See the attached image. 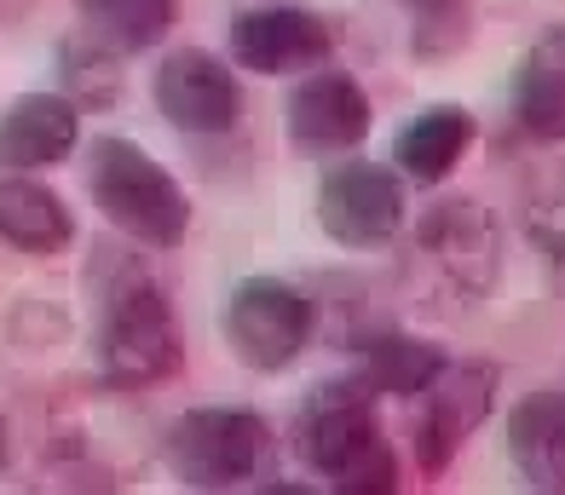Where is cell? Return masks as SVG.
<instances>
[{"mask_svg":"<svg viewBox=\"0 0 565 495\" xmlns=\"http://www.w3.org/2000/svg\"><path fill=\"white\" fill-rule=\"evenodd\" d=\"M300 455L341 495H393L398 489V455L375 427V386L364 375L329 380L306 398Z\"/></svg>","mask_w":565,"mask_h":495,"instance_id":"obj_1","label":"cell"},{"mask_svg":"<svg viewBox=\"0 0 565 495\" xmlns=\"http://www.w3.org/2000/svg\"><path fill=\"white\" fill-rule=\"evenodd\" d=\"M87 191L121 237L145 248H179L191 230V196L185 185L134 139H93L87 155Z\"/></svg>","mask_w":565,"mask_h":495,"instance_id":"obj_2","label":"cell"},{"mask_svg":"<svg viewBox=\"0 0 565 495\" xmlns=\"http://www.w3.org/2000/svg\"><path fill=\"white\" fill-rule=\"evenodd\" d=\"M185 363V334H179L173 300L157 282H121L105 300V318H98V375L116 392H145V386H162L179 375Z\"/></svg>","mask_w":565,"mask_h":495,"instance_id":"obj_3","label":"cell"},{"mask_svg":"<svg viewBox=\"0 0 565 495\" xmlns=\"http://www.w3.org/2000/svg\"><path fill=\"white\" fill-rule=\"evenodd\" d=\"M185 489H243L266 466V421L254 409H185L162 444Z\"/></svg>","mask_w":565,"mask_h":495,"instance_id":"obj_4","label":"cell"},{"mask_svg":"<svg viewBox=\"0 0 565 495\" xmlns=\"http://www.w3.org/2000/svg\"><path fill=\"white\" fill-rule=\"evenodd\" d=\"M318 311L295 282L282 277H243L225 300V341L237 352V363L260 375H277L312 346Z\"/></svg>","mask_w":565,"mask_h":495,"instance_id":"obj_5","label":"cell"},{"mask_svg":"<svg viewBox=\"0 0 565 495\" xmlns=\"http://www.w3.org/2000/svg\"><path fill=\"white\" fill-rule=\"evenodd\" d=\"M318 225L341 248H387L404 225V185L381 162H341L318 185Z\"/></svg>","mask_w":565,"mask_h":495,"instance_id":"obj_6","label":"cell"},{"mask_svg":"<svg viewBox=\"0 0 565 495\" xmlns=\"http://www.w3.org/2000/svg\"><path fill=\"white\" fill-rule=\"evenodd\" d=\"M150 93H157L162 121L179 127V133H196V139L231 133V127H237V116H243L237 75H231V64H220L214 52H202V46L168 52V58L157 64V82H150Z\"/></svg>","mask_w":565,"mask_h":495,"instance_id":"obj_7","label":"cell"},{"mask_svg":"<svg viewBox=\"0 0 565 495\" xmlns=\"http://www.w3.org/2000/svg\"><path fill=\"white\" fill-rule=\"evenodd\" d=\"M370 93L347 69H306V82L289 93L282 133L300 155H347L370 139Z\"/></svg>","mask_w":565,"mask_h":495,"instance_id":"obj_8","label":"cell"},{"mask_svg":"<svg viewBox=\"0 0 565 495\" xmlns=\"http://www.w3.org/2000/svg\"><path fill=\"white\" fill-rule=\"evenodd\" d=\"M497 403V369L491 363H445V375L427 386V409L416 421V466L439 478L456 461V450L484 427Z\"/></svg>","mask_w":565,"mask_h":495,"instance_id":"obj_9","label":"cell"},{"mask_svg":"<svg viewBox=\"0 0 565 495\" xmlns=\"http://www.w3.org/2000/svg\"><path fill=\"white\" fill-rule=\"evenodd\" d=\"M335 52L329 18L306 7H248L231 18V58L254 75H300Z\"/></svg>","mask_w":565,"mask_h":495,"instance_id":"obj_10","label":"cell"},{"mask_svg":"<svg viewBox=\"0 0 565 495\" xmlns=\"http://www.w3.org/2000/svg\"><path fill=\"white\" fill-rule=\"evenodd\" d=\"M416 248L433 271H439L450 289H461L468 300H479L484 289L497 282L502 271V254H497V225L479 202L456 196V202H439L433 214L422 219L416 230Z\"/></svg>","mask_w":565,"mask_h":495,"instance_id":"obj_11","label":"cell"},{"mask_svg":"<svg viewBox=\"0 0 565 495\" xmlns=\"http://www.w3.org/2000/svg\"><path fill=\"white\" fill-rule=\"evenodd\" d=\"M82 144V104L64 93H23L0 110V173L58 168Z\"/></svg>","mask_w":565,"mask_h":495,"instance_id":"obj_12","label":"cell"},{"mask_svg":"<svg viewBox=\"0 0 565 495\" xmlns=\"http://www.w3.org/2000/svg\"><path fill=\"white\" fill-rule=\"evenodd\" d=\"M75 237V219L53 185L30 173H0V248L12 254H64Z\"/></svg>","mask_w":565,"mask_h":495,"instance_id":"obj_13","label":"cell"},{"mask_svg":"<svg viewBox=\"0 0 565 495\" xmlns=\"http://www.w3.org/2000/svg\"><path fill=\"white\" fill-rule=\"evenodd\" d=\"M508 455L531 489L565 495V392H525L508 409Z\"/></svg>","mask_w":565,"mask_h":495,"instance_id":"obj_14","label":"cell"},{"mask_svg":"<svg viewBox=\"0 0 565 495\" xmlns=\"http://www.w3.org/2000/svg\"><path fill=\"white\" fill-rule=\"evenodd\" d=\"M513 116L543 144L565 139V23L536 35L520 69H513Z\"/></svg>","mask_w":565,"mask_h":495,"instance_id":"obj_15","label":"cell"},{"mask_svg":"<svg viewBox=\"0 0 565 495\" xmlns=\"http://www.w3.org/2000/svg\"><path fill=\"white\" fill-rule=\"evenodd\" d=\"M473 116L461 110V104H433V110L409 116L393 139V162L404 179H416V185H439V179L456 173V162L473 150Z\"/></svg>","mask_w":565,"mask_h":495,"instance_id":"obj_16","label":"cell"},{"mask_svg":"<svg viewBox=\"0 0 565 495\" xmlns=\"http://www.w3.org/2000/svg\"><path fill=\"white\" fill-rule=\"evenodd\" d=\"M445 363L450 357L439 346L416 341V334H370V341H358V375L393 398H422L445 375Z\"/></svg>","mask_w":565,"mask_h":495,"instance_id":"obj_17","label":"cell"},{"mask_svg":"<svg viewBox=\"0 0 565 495\" xmlns=\"http://www.w3.org/2000/svg\"><path fill=\"white\" fill-rule=\"evenodd\" d=\"M75 12H82V35L127 58V52H150L173 30L179 0H75Z\"/></svg>","mask_w":565,"mask_h":495,"instance_id":"obj_18","label":"cell"},{"mask_svg":"<svg viewBox=\"0 0 565 495\" xmlns=\"http://www.w3.org/2000/svg\"><path fill=\"white\" fill-rule=\"evenodd\" d=\"M58 82H64V98H75L82 110H98V104H110L121 93V64L110 46L82 35L58 46Z\"/></svg>","mask_w":565,"mask_h":495,"instance_id":"obj_19","label":"cell"},{"mask_svg":"<svg viewBox=\"0 0 565 495\" xmlns=\"http://www.w3.org/2000/svg\"><path fill=\"white\" fill-rule=\"evenodd\" d=\"M404 7H409V52L422 64H439L468 46V35H473L468 0H404Z\"/></svg>","mask_w":565,"mask_h":495,"instance_id":"obj_20","label":"cell"},{"mask_svg":"<svg viewBox=\"0 0 565 495\" xmlns=\"http://www.w3.org/2000/svg\"><path fill=\"white\" fill-rule=\"evenodd\" d=\"M525 230H531V243H536V254L548 259V271H554V282H559V289H565V185L531 202V219H525Z\"/></svg>","mask_w":565,"mask_h":495,"instance_id":"obj_21","label":"cell"},{"mask_svg":"<svg viewBox=\"0 0 565 495\" xmlns=\"http://www.w3.org/2000/svg\"><path fill=\"white\" fill-rule=\"evenodd\" d=\"M12 466V427H7V415H0V473Z\"/></svg>","mask_w":565,"mask_h":495,"instance_id":"obj_22","label":"cell"},{"mask_svg":"<svg viewBox=\"0 0 565 495\" xmlns=\"http://www.w3.org/2000/svg\"><path fill=\"white\" fill-rule=\"evenodd\" d=\"M18 12H30V0H0V18H18Z\"/></svg>","mask_w":565,"mask_h":495,"instance_id":"obj_23","label":"cell"}]
</instances>
